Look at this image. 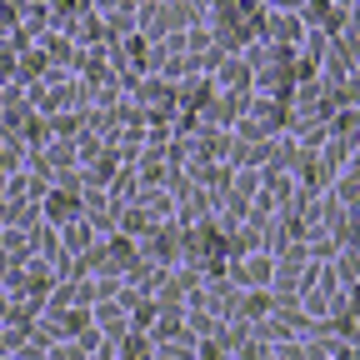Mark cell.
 Returning <instances> with one entry per match:
<instances>
[{
  "instance_id": "7",
  "label": "cell",
  "mask_w": 360,
  "mask_h": 360,
  "mask_svg": "<svg viewBox=\"0 0 360 360\" xmlns=\"http://www.w3.org/2000/svg\"><path fill=\"white\" fill-rule=\"evenodd\" d=\"M270 310V290H250L245 295V315H265Z\"/></svg>"
},
{
  "instance_id": "6",
  "label": "cell",
  "mask_w": 360,
  "mask_h": 360,
  "mask_svg": "<svg viewBox=\"0 0 360 360\" xmlns=\"http://www.w3.org/2000/svg\"><path fill=\"white\" fill-rule=\"evenodd\" d=\"M65 240H70L75 250H90V225H85V220H70V225H65Z\"/></svg>"
},
{
  "instance_id": "9",
  "label": "cell",
  "mask_w": 360,
  "mask_h": 360,
  "mask_svg": "<svg viewBox=\"0 0 360 360\" xmlns=\"http://www.w3.org/2000/svg\"><path fill=\"white\" fill-rule=\"evenodd\" d=\"M51 11L60 15V11H75V0H51Z\"/></svg>"
},
{
  "instance_id": "3",
  "label": "cell",
  "mask_w": 360,
  "mask_h": 360,
  "mask_svg": "<svg viewBox=\"0 0 360 360\" xmlns=\"http://www.w3.org/2000/svg\"><path fill=\"white\" fill-rule=\"evenodd\" d=\"M270 20H276V25H270V40H300L305 35V20H295V15H270Z\"/></svg>"
},
{
  "instance_id": "1",
  "label": "cell",
  "mask_w": 360,
  "mask_h": 360,
  "mask_svg": "<svg viewBox=\"0 0 360 360\" xmlns=\"http://www.w3.org/2000/svg\"><path fill=\"white\" fill-rule=\"evenodd\" d=\"M45 220H51V225H70V220H80V195L75 191H51V195H45Z\"/></svg>"
},
{
  "instance_id": "2",
  "label": "cell",
  "mask_w": 360,
  "mask_h": 360,
  "mask_svg": "<svg viewBox=\"0 0 360 360\" xmlns=\"http://www.w3.org/2000/svg\"><path fill=\"white\" fill-rule=\"evenodd\" d=\"M270 270H276L270 255H245V265L236 270V281L240 285H270Z\"/></svg>"
},
{
  "instance_id": "8",
  "label": "cell",
  "mask_w": 360,
  "mask_h": 360,
  "mask_svg": "<svg viewBox=\"0 0 360 360\" xmlns=\"http://www.w3.org/2000/svg\"><path fill=\"white\" fill-rule=\"evenodd\" d=\"M245 75H250V65H225L220 60V80L225 85H245Z\"/></svg>"
},
{
  "instance_id": "4",
  "label": "cell",
  "mask_w": 360,
  "mask_h": 360,
  "mask_svg": "<svg viewBox=\"0 0 360 360\" xmlns=\"http://www.w3.org/2000/svg\"><path fill=\"white\" fill-rule=\"evenodd\" d=\"M330 200H335L340 210H350V215H355V170H345V175L335 180V195H330Z\"/></svg>"
},
{
  "instance_id": "5",
  "label": "cell",
  "mask_w": 360,
  "mask_h": 360,
  "mask_svg": "<svg viewBox=\"0 0 360 360\" xmlns=\"http://www.w3.org/2000/svg\"><path fill=\"white\" fill-rule=\"evenodd\" d=\"M330 141H355V110H335L330 115Z\"/></svg>"
}]
</instances>
